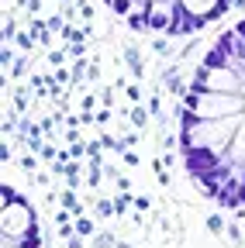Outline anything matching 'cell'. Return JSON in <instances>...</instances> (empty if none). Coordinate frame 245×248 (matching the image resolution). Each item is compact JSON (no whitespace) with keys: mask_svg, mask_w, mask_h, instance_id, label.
<instances>
[{"mask_svg":"<svg viewBox=\"0 0 245 248\" xmlns=\"http://www.w3.org/2000/svg\"><path fill=\"white\" fill-rule=\"evenodd\" d=\"M183 162H187L190 176H200V172H211V169L225 166V155L204 145V148H187V152H183Z\"/></svg>","mask_w":245,"mask_h":248,"instance_id":"6da1fadb","label":"cell"},{"mask_svg":"<svg viewBox=\"0 0 245 248\" xmlns=\"http://www.w3.org/2000/svg\"><path fill=\"white\" fill-rule=\"evenodd\" d=\"M107 4H111V11L121 14V17H131V14H135V0H107Z\"/></svg>","mask_w":245,"mask_h":248,"instance_id":"7a4b0ae2","label":"cell"}]
</instances>
